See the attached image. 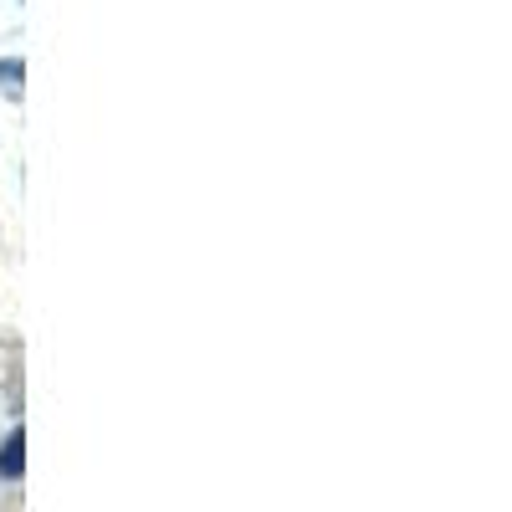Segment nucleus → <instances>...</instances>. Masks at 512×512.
Masks as SVG:
<instances>
[{"label":"nucleus","mask_w":512,"mask_h":512,"mask_svg":"<svg viewBox=\"0 0 512 512\" xmlns=\"http://www.w3.org/2000/svg\"><path fill=\"white\" fill-rule=\"evenodd\" d=\"M21 451H26V436H21V431H11V436H6V446H0V477H21V461H26Z\"/></svg>","instance_id":"nucleus-1"}]
</instances>
